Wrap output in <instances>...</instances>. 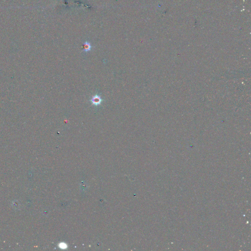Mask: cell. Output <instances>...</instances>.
I'll return each instance as SVG.
<instances>
[{"mask_svg":"<svg viewBox=\"0 0 251 251\" xmlns=\"http://www.w3.org/2000/svg\"><path fill=\"white\" fill-rule=\"evenodd\" d=\"M90 101L93 105L98 106L101 104L103 101V100L99 95H95L91 98Z\"/></svg>","mask_w":251,"mask_h":251,"instance_id":"6da1fadb","label":"cell"},{"mask_svg":"<svg viewBox=\"0 0 251 251\" xmlns=\"http://www.w3.org/2000/svg\"><path fill=\"white\" fill-rule=\"evenodd\" d=\"M83 52H88L91 50L92 46L89 42H85L84 44H83Z\"/></svg>","mask_w":251,"mask_h":251,"instance_id":"7a4b0ae2","label":"cell"}]
</instances>
